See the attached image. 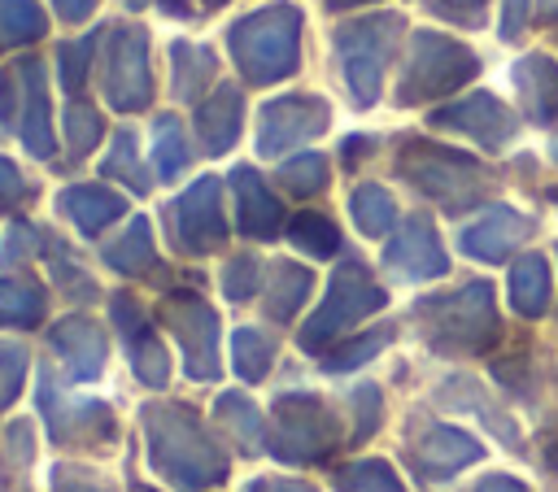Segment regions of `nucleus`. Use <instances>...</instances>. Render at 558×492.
Wrapping results in <instances>:
<instances>
[{
    "label": "nucleus",
    "mask_w": 558,
    "mask_h": 492,
    "mask_svg": "<svg viewBox=\"0 0 558 492\" xmlns=\"http://www.w3.org/2000/svg\"><path fill=\"white\" fill-rule=\"evenodd\" d=\"M397 30H401V17H392V13L349 22L336 30V52H340V65H344V78H349L357 104H375L384 65L397 48Z\"/></svg>",
    "instance_id": "nucleus-8"
},
{
    "label": "nucleus",
    "mask_w": 558,
    "mask_h": 492,
    "mask_svg": "<svg viewBox=\"0 0 558 492\" xmlns=\"http://www.w3.org/2000/svg\"><path fill=\"white\" fill-rule=\"evenodd\" d=\"M4 440H9V457H13L17 466H26V462H31V427H26V422H13V427L4 431Z\"/></svg>",
    "instance_id": "nucleus-48"
},
{
    "label": "nucleus",
    "mask_w": 558,
    "mask_h": 492,
    "mask_svg": "<svg viewBox=\"0 0 558 492\" xmlns=\"http://www.w3.org/2000/svg\"><path fill=\"white\" fill-rule=\"evenodd\" d=\"M218 422L227 427V435L244 448V453H262L266 440H262V409L244 396V392H222L218 396Z\"/></svg>",
    "instance_id": "nucleus-26"
},
{
    "label": "nucleus",
    "mask_w": 558,
    "mask_h": 492,
    "mask_svg": "<svg viewBox=\"0 0 558 492\" xmlns=\"http://www.w3.org/2000/svg\"><path fill=\"white\" fill-rule=\"evenodd\" d=\"M353 405H357L353 440L375 435V427H379V388H375V383H357V388H353Z\"/></svg>",
    "instance_id": "nucleus-44"
},
{
    "label": "nucleus",
    "mask_w": 558,
    "mask_h": 492,
    "mask_svg": "<svg viewBox=\"0 0 558 492\" xmlns=\"http://www.w3.org/2000/svg\"><path fill=\"white\" fill-rule=\"evenodd\" d=\"M523 22H527V0H506L501 35H506V39H519V35H523Z\"/></svg>",
    "instance_id": "nucleus-49"
},
{
    "label": "nucleus",
    "mask_w": 558,
    "mask_h": 492,
    "mask_svg": "<svg viewBox=\"0 0 558 492\" xmlns=\"http://www.w3.org/2000/svg\"><path fill=\"white\" fill-rule=\"evenodd\" d=\"M4 83L17 91V100H0L4 118L17 122V131L35 157H52V126H48V109H44V65L22 61L4 74Z\"/></svg>",
    "instance_id": "nucleus-15"
},
{
    "label": "nucleus",
    "mask_w": 558,
    "mask_h": 492,
    "mask_svg": "<svg viewBox=\"0 0 558 492\" xmlns=\"http://www.w3.org/2000/svg\"><path fill=\"white\" fill-rule=\"evenodd\" d=\"M22 374H26V348L17 340H0V409L17 401Z\"/></svg>",
    "instance_id": "nucleus-41"
},
{
    "label": "nucleus",
    "mask_w": 558,
    "mask_h": 492,
    "mask_svg": "<svg viewBox=\"0 0 558 492\" xmlns=\"http://www.w3.org/2000/svg\"><path fill=\"white\" fill-rule=\"evenodd\" d=\"M48 309V296L35 279H0V327H35Z\"/></svg>",
    "instance_id": "nucleus-27"
},
{
    "label": "nucleus",
    "mask_w": 558,
    "mask_h": 492,
    "mask_svg": "<svg viewBox=\"0 0 558 492\" xmlns=\"http://www.w3.org/2000/svg\"><path fill=\"white\" fill-rule=\"evenodd\" d=\"M432 126H453V131L480 139L484 148H501V144H510V135H514L510 109H506L501 100H493L488 91L466 96V100H458V104L432 113Z\"/></svg>",
    "instance_id": "nucleus-18"
},
{
    "label": "nucleus",
    "mask_w": 558,
    "mask_h": 492,
    "mask_svg": "<svg viewBox=\"0 0 558 492\" xmlns=\"http://www.w3.org/2000/svg\"><path fill=\"white\" fill-rule=\"evenodd\" d=\"M397 170L418 187L427 192L432 200H440L445 209H466V205H480L488 200L493 192V174L471 161L466 152H453V148H440V144H405L397 152Z\"/></svg>",
    "instance_id": "nucleus-3"
},
{
    "label": "nucleus",
    "mask_w": 558,
    "mask_h": 492,
    "mask_svg": "<svg viewBox=\"0 0 558 492\" xmlns=\"http://www.w3.org/2000/svg\"><path fill=\"white\" fill-rule=\"evenodd\" d=\"M105 96L113 109H144L153 96L148 78V44L140 26H113L105 52Z\"/></svg>",
    "instance_id": "nucleus-11"
},
{
    "label": "nucleus",
    "mask_w": 558,
    "mask_h": 492,
    "mask_svg": "<svg viewBox=\"0 0 558 492\" xmlns=\"http://www.w3.org/2000/svg\"><path fill=\"white\" fill-rule=\"evenodd\" d=\"M240 118H244V100L235 87H218L201 109H196V131L205 152H227L240 135Z\"/></svg>",
    "instance_id": "nucleus-22"
},
{
    "label": "nucleus",
    "mask_w": 558,
    "mask_h": 492,
    "mask_svg": "<svg viewBox=\"0 0 558 492\" xmlns=\"http://www.w3.org/2000/svg\"><path fill=\"white\" fill-rule=\"evenodd\" d=\"M388 340H392V327L384 322V327H375V331L357 335L353 344H344V348L327 353V357H323V366H327V370H357V366H362V361H371Z\"/></svg>",
    "instance_id": "nucleus-37"
},
{
    "label": "nucleus",
    "mask_w": 558,
    "mask_h": 492,
    "mask_svg": "<svg viewBox=\"0 0 558 492\" xmlns=\"http://www.w3.org/2000/svg\"><path fill=\"white\" fill-rule=\"evenodd\" d=\"M414 322L423 331V340L436 353L462 357V353H484L497 340V305H493V287L484 279L445 292V296H427L414 309Z\"/></svg>",
    "instance_id": "nucleus-2"
},
{
    "label": "nucleus",
    "mask_w": 558,
    "mask_h": 492,
    "mask_svg": "<svg viewBox=\"0 0 558 492\" xmlns=\"http://www.w3.org/2000/svg\"><path fill=\"white\" fill-rule=\"evenodd\" d=\"M44 35V13L35 0H0V39L26 44Z\"/></svg>",
    "instance_id": "nucleus-36"
},
{
    "label": "nucleus",
    "mask_w": 558,
    "mask_h": 492,
    "mask_svg": "<svg viewBox=\"0 0 558 492\" xmlns=\"http://www.w3.org/2000/svg\"><path fill=\"white\" fill-rule=\"evenodd\" d=\"M257 287H262V261L248 257V253L231 257L227 270H222V292H227V300H248Z\"/></svg>",
    "instance_id": "nucleus-40"
},
{
    "label": "nucleus",
    "mask_w": 558,
    "mask_h": 492,
    "mask_svg": "<svg viewBox=\"0 0 558 492\" xmlns=\"http://www.w3.org/2000/svg\"><path fill=\"white\" fill-rule=\"evenodd\" d=\"M87 57H92V39L61 44V87H65V91H78V87H83V78H87Z\"/></svg>",
    "instance_id": "nucleus-43"
},
{
    "label": "nucleus",
    "mask_w": 558,
    "mask_h": 492,
    "mask_svg": "<svg viewBox=\"0 0 558 492\" xmlns=\"http://www.w3.org/2000/svg\"><path fill=\"white\" fill-rule=\"evenodd\" d=\"M527 235H532V218H523L519 209H493L475 226H466L462 248L480 261H506V253H514Z\"/></svg>",
    "instance_id": "nucleus-20"
},
{
    "label": "nucleus",
    "mask_w": 558,
    "mask_h": 492,
    "mask_svg": "<svg viewBox=\"0 0 558 492\" xmlns=\"http://www.w3.org/2000/svg\"><path fill=\"white\" fill-rule=\"evenodd\" d=\"M331 9H344V4H357V0H327Z\"/></svg>",
    "instance_id": "nucleus-54"
},
{
    "label": "nucleus",
    "mask_w": 558,
    "mask_h": 492,
    "mask_svg": "<svg viewBox=\"0 0 558 492\" xmlns=\"http://www.w3.org/2000/svg\"><path fill=\"white\" fill-rule=\"evenodd\" d=\"M445 4H471V9H480V0H445Z\"/></svg>",
    "instance_id": "nucleus-53"
},
{
    "label": "nucleus",
    "mask_w": 558,
    "mask_h": 492,
    "mask_svg": "<svg viewBox=\"0 0 558 492\" xmlns=\"http://www.w3.org/2000/svg\"><path fill=\"white\" fill-rule=\"evenodd\" d=\"M514 87L532 122H549L558 113V65L549 57H523L514 65Z\"/></svg>",
    "instance_id": "nucleus-23"
},
{
    "label": "nucleus",
    "mask_w": 558,
    "mask_h": 492,
    "mask_svg": "<svg viewBox=\"0 0 558 492\" xmlns=\"http://www.w3.org/2000/svg\"><path fill=\"white\" fill-rule=\"evenodd\" d=\"M270 357H275V340L270 335H262L257 327H235V335H231V366H235L240 379L257 383L270 370Z\"/></svg>",
    "instance_id": "nucleus-29"
},
{
    "label": "nucleus",
    "mask_w": 558,
    "mask_h": 492,
    "mask_svg": "<svg viewBox=\"0 0 558 492\" xmlns=\"http://www.w3.org/2000/svg\"><path fill=\"white\" fill-rule=\"evenodd\" d=\"M61 209L74 218L78 231L96 235L100 226H109V222L122 213V196H113V192L100 187V183H78V187H65V192H61Z\"/></svg>",
    "instance_id": "nucleus-24"
},
{
    "label": "nucleus",
    "mask_w": 558,
    "mask_h": 492,
    "mask_svg": "<svg viewBox=\"0 0 558 492\" xmlns=\"http://www.w3.org/2000/svg\"><path fill=\"white\" fill-rule=\"evenodd\" d=\"M384 266H388L397 279H405V283L445 274V270H449V257H445V248H440V235H436L432 218L410 213V218L401 222V231L392 235V244L384 248Z\"/></svg>",
    "instance_id": "nucleus-14"
},
{
    "label": "nucleus",
    "mask_w": 558,
    "mask_h": 492,
    "mask_svg": "<svg viewBox=\"0 0 558 492\" xmlns=\"http://www.w3.org/2000/svg\"><path fill=\"white\" fill-rule=\"evenodd\" d=\"M22 192H26V183H22V174H17V165L0 157V209H4V205H13V200H17Z\"/></svg>",
    "instance_id": "nucleus-46"
},
{
    "label": "nucleus",
    "mask_w": 558,
    "mask_h": 492,
    "mask_svg": "<svg viewBox=\"0 0 558 492\" xmlns=\"http://www.w3.org/2000/svg\"><path fill=\"white\" fill-rule=\"evenodd\" d=\"M113 327L122 331V344H126V357H131L135 379L148 383V388H161L166 374H170V361H166V348H161L148 313L140 309V300L113 296Z\"/></svg>",
    "instance_id": "nucleus-17"
},
{
    "label": "nucleus",
    "mask_w": 558,
    "mask_h": 492,
    "mask_svg": "<svg viewBox=\"0 0 558 492\" xmlns=\"http://www.w3.org/2000/svg\"><path fill=\"white\" fill-rule=\"evenodd\" d=\"M279 183H283L288 192H296V196H314V192H323V183H327V161H323L318 152L292 157V161L279 170Z\"/></svg>",
    "instance_id": "nucleus-38"
},
{
    "label": "nucleus",
    "mask_w": 558,
    "mask_h": 492,
    "mask_svg": "<svg viewBox=\"0 0 558 492\" xmlns=\"http://www.w3.org/2000/svg\"><path fill=\"white\" fill-rule=\"evenodd\" d=\"M510 305L523 318H541L549 309V266L541 253H527L510 270Z\"/></svg>",
    "instance_id": "nucleus-25"
},
{
    "label": "nucleus",
    "mask_w": 558,
    "mask_h": 492,
    "mask_svg": "<svg viewBox=\"0 0 558 492\" xmlns=\"http://www.w3.org/2000/svg\"><path fill=\"white\" fill-rule=\"evenodd\" d=\"M31 244H35V231H31V226H13V231H9V244H4V253H0V261H4V266H13V257L22 261V257L31 253Z\"/></svg>",
    "instance_id": "nucleus-47"
},
{
    "label": "nucleus",
    "mask_w": 558,
    "mask_h": 492,
    "mask_svg": "<svg viewBox=\"0 0 558 492\" xmlns=\"http://www.w3.org/2000/svg\"><path fill=\"white\" fill-rule=\"evenodd\" d=\"M244 492H318V488L305 479H253Z\"/></svg>",
    "instance_id": "nucleus-50"
},
{
    "label": "nucleus",
    "mask_w": 558,
    "mask_h": 492,
    "mask_svg": "<svg viewBox=\"0 0 558 492\" xmlns=\"http://www.w3.org/2000/svg\"><path fill=\"white\" fill-rule=\"evenodd\" d=\"M140 422L148 435V462L170 488L205 492V488L227 479V470H231L227 448L214 440V431L187 405H174V401L157 405L153 401V405H144Z\"/></svg>",
    "instance_id": "nucleus-1"
},
{
    "label": "nucleus",
    "mask_w": 558,
    "mask_h": 492,
    "mask_svg": "<svg viewBox=\"0 0 558 492\" xmlns=\"http://www.w3.org/2000/svg\"><path fill=\"white\" fill-rule=\"evenodd\" d=\"M336 488L340 492H405L397 470L379 457H362V462H349L336 470Z\"/></svg>",
    "instance_id": "nucleus-31"
},
{
    "label": "nucleus",
    "mask_w": 558,
    "mask_h": 492,
    "mask_svg": "<svg viewBox=\"0 0 558 492\" xmlns=\"http://www.w3.org/2000/svg\"><path fill=\"white\" fill-rule=\"evenodd\" d=\"M161 322L183 344V370H187V379L209 383L218 374V313L201 296L174 292L161 305Z\"/></svg>",
    "instance_id": "nucleus-10"
},
{
    "label": "nucleus",
    "mask_w": 558,
    "mask_h": 492,
    "mask_svg": "<svg viewBox=\"0 0 558 492\" xmlns=\"http://www.w3.org/2000/svg\"><path fill=\"white\" fill-rule=\"evenodd\" d=\"M39 409H44L52 444H65V448H78V444L109 448L113 435H118V422H113L109 405L105 401H70L61 392V383L52 379V370L39 374Z\"/></svg>",
    "instance_id": "nucleus-9"
},
{
    "label": "nucleus",
    "mask_w": 558,
    "mask_h": 492,
    "mask_svg": "<svg viewBox=\"0 0 558 492\" xmlns=\"http://www.w3.org/2000/svg\"><path fill=\"white\" fill-rule=\"evenodd\" d=\"M52 492H109V488L100 483V475H87L83 466L61 462L52 466Z\"/></svg>",
    "instance_id": "nucleus-45"
},
{
    "label": "nucleus",
    "mask_w": 558,
    "mask_h": 492,
    "mask_svg": "<svg viewBox=\"0 0 558 492\" xmlns=\"http://www.w3.org/2000/svg\"><path fill=\"white\" fill-rule=\"evenodd\" d=\"M484 457V444L458 427H445V422H432L414 444H410V466L414 475H423L427 483H445L453 479L458 470H466L471 462Z\"/></svg>",
    "instance_id": "nucleus-16"
},
{
    "label": "nucleus",
    "mask_w": 558,
    "mask_h": 492,
    "mask_svg": "<svg viewBox=\"0 0 558 492\" xmlns=\"http://www.w3.org/2000/svg\"><path fill=\"white\" fill-rule=\"evenodd\" d=\"M288 235H292V244L305 248L310 257H331V253L340 248V231H336V222L323 218V213H296L292 226H288Z\"/></svg>",
    "instance_id": "nucleus-35"
},
{
    "label": "nucleus",
    "mask_w": 558,
    "mask_h": 492,
    "mask_svg": "<svg viewBox=\"0 0 558 492\" xmlns=\"http://www.w3.org/2000/svg\"><path fill=\"white\" fill-rule=\"evenodd\" d=\"M52 348L61 353L70 379H78V383L100 379L105 357H109V344H105L100 327H96L92 318H83V313H70V318H61V322L52 327Z\"/></svg>",
    "instance_id": "nucleus-19"
},
{
    "label": "nucleus",
    "mask_w": 558,
    "mask_h": 492,
    "mask_svg": "<svg viewBox=\"0 0 558 492\" xmlns=\"http://www.w3.org/2000/svg\"><path fill=\"white\" fill-rule=\"evenodd\" d=\"M327 118H331V109L318 96H283V100H270L262 109V122H257V152L262 157H279L283 148H292L301 139H314L327 126Z\"/></svg>",
    "instance_id": "nucleus-13"
},
{
    "label": "nucleus",
    "mask_w": 558,
    "mask_h": 492,
    "mask_svg": "<svg viewBox=\"0 0 558 492\" xmlns=\"http://www.w3.org/2000/svg\"><path fill=\"white\" fill-rule=\"evenodd\" d=\"M336 435H340L336 414L314 392H283L270 405V440H266V448L279 462H292V466L323 462V457H331Z\"/></svg>",
    "instance_id": "nucleus-5"
},
{
    "label": "nucleus",
    "mask_w": 558,
    "mask_h": 492,
    "mask_svg": "<svg viewBox=\"0 0 558 492\" xmlns=\"http://www.w3.org/2000/svg\"><path fill=\"white\" fill-rule=\"evenodd\" d=\"M296 30L301 13L292 4H266L231 26V52L235 65L253 83H279L296 70Z\"/></svg>",
    "instance_id": "nucleus-4"
},
{
    "label": "nucleus",
    "mask_w": 558,
    "mask_h": 492,
    "mask_svg": "<svg viewBox=\"0 0 558 492\" xmlns=\"http://www.w3.org/2000/svg\"><path fill=\"white\" fill-rule=\"evenodd\" d=\"M353 222H357V231H366V235H388L392 222H397L392 196H388L379 183L357 187V192H353Z\"/></svg>",
    "instance_id": "nucleus-33"
},
{
    "label": "nucleus",
    "mask_w": 558,
    "mask_h": 492,
    "mask_svg": "<svg viewBox=\"0 0 558 492\" xmlns=\"http://www.w3.org/2000/svg\"><path fill=\"white\" fill-rule=\"evenodd\" d=\"M65 131H70V157H83L87 148H96L100 144V113L96 109H87V104H70V113H65Z\"/></svg>",
    "instance_id": "nucleus-42"
},
{
    "label": "nucleus",
    "mask_w": 558,
    "mask_h": 492,
    "mask_svg": "<svg viewBox=\"0 0 558 492\" xmlns=\"http://www.w3.org/2000/svg\"><path fill=\"white\" fill-rule=\"evenodd\" d=\"M305 292H310V270L305 266H292V261H275L270 266V287H266L270 318L288 322L296 313V305L305 300Z\"/></svg>",
    "instance_id": "nucleus-28"
},
{
    "label": "nucleus",
    "mask_w": 558,
    "mask_h": 492,
    "mask_svg": "<svg viewBox=\"0 0 558 492\" xmlns=\"http://www.w3.org/2000/svg\"><path fill=\"white\" fill-rule=\"evenodd\" d=\"M471 492H527V483H519V479H510V475H488V479H480Z\"/></svg>",
    "instance_id": "nucleus-51"
},
{
    "label": "nucleus",
    "mask_w": 558,
    "mask_h": 492,
    "mask_svg": "<svg viewBox=\"0 0 558 492\" xmlns=\"http://www.w3.org/2000/svg\"><path fill=\"white\" fill-rule=\"evenodd\" d=\"M209 4H222V0H209Z\"/></svg>",
    "instance_id": "nucleus-55"
},
{
    "label": "nucleus",
    "mask_w": 558,
    "mask_h": 492,
    "mask_svg": "<svg viewBox=\"0 0 558 492\" xmlns=\"http://www.w3.org/2000/svg\"><path fill=\"white\" fill-rule=\"evenodd\" d=\"M52 4H57V13H61V17L78 22V17H87V13H92V4H96V0H52Z\"/></svg>",
    "instance_id": "nucleus-52"
},
{
    "label": "nucleus",
    "mask_w": 558,
    "mask_h": 492,
    "mask_svg": "<svg viewBox=\"0 0 558 492\" xmlns=\"http://www.w3.org/2000/svg\"><path fill=\"white\" fill-rule=\"evenodd\" d=\"M222 183L218 179H201L192 183L174 209H170V226H174V239L179 248L187 253H209L227 239V218H222Z\"/></svg>",
    "instance_id": "nucleus-12"
},
{
    "label": "nucleus",
    "mask_w": 558,
    "mask_h": 492,
    "mask_svg": "<svg viewBox=\"0 0 558 492\" xmlns=\"http://www.w3.org/2000/svg\"><path fill=\"white\" fill-rule=\"evenodd\" d=\"M153 161H157L161 179H174L187 161V139H183V126H179L174 113H161L157 126H153Z\"/></svg>",
    "instance_id": "nucleus-34"
},
{
    "label": "nucleus",
    "mask_w": 558,
    "mask_h": 492,
    "mask_svg": "<svg viewBox=\"0 0 558 492\" xmlns=\"http://www.w3.org/2000/svg\"><path fill=\"white\" fill-rule=\"evenodd\" d=\"M384 300H388V296H384V287L366 274V266L344 261V266L331 274V287H327L323 309L301 327V335H296L301 348H305V353H323L327 344H336V335H340L344 327L362 322V318L375 313Z\"/></svg>",
    "instance_id": "nucleus-7"
},
{
    "label": "nucleus",
    "mask_w": 558,
    "mask_h": 492,
    "mask_svg": "<svg viewBox=\"0 0 558 492\" xmlns=\"http://www.w3.org/2000/svg\"><path fill=\"white\" fill-rule=\"evenodd\" d=\"M100 170H105L109 179H126L135 192L148 187V174H144L140 161H135V135H131V131H118V139H113V148H109V157H105Z\"/></svg>",
    "instance_id": "nucleus-39"
},
{
    "label": "nucleus",
    "mask_w": 558,
    "mask_h": 492,
    "mask_svg": "<svg viewBox=\"0 0 558 492\" xmlns=\"http://www.w3.org/2000/svg\"><path fill=\"white\" fill-rule=\"evenodd\" d=\"M231 187H235V218H240V231L253 235V239H270V235L279 231V222H283V209H279V200L262 187V174L248 170V165H240V170H231Z\"/></svg>",
    "instance_id": "nucleus-21"
},
{
    "label": "nucleus",
    "mask_w": 558,
    "mask_h": 492,
    "mask_svg": "<svg viewBox=\"0 0 558 492\" xmlns=\"http://www.w3.org/2000/svg\"><path fill=\"white\" fill-rule=\"evenodd\" d=\"M214 74V52L201 44H174V96L196 100L205 78Z\"/></svg>",
    "instance_id": "nucleus-32"
},
{
    "label": "nucleus",
    "mask_w": 558,
    "mask_h": 492,
    "mask_svg": "<svg viewBox=\"0 0 558 492\" xmlns=\"http://www.w3.org/2000/svg\"><path fill=\"white\" fill-rule=\"evenodd\" d=\"M105 261H109L118 274H140V270H148V266H153V235H148V222L135 218L122 239L105 244Z\"/></svg>",
    "instance_id": "nucleus-30"
},
{
    "label": "nucleus",
    "mask_w": 558,
    "mask_h": 492,
    "mask_svg": "<svg viewBox=\"0 0 558 492\" xmlns=\"http://www.w3.org/2000/svg\"><path fill=\"white\" fill-rule=\"evenodd\" d=\"M475 70H480V61H475L471 48H462L458 39L418 30V35L410 39V57H405L397 96H401L405 104H414V100H432V96H445V91L462 87Z\"/></svg>",
    "instance_id": "nucleus-6"
}]
</instances>
